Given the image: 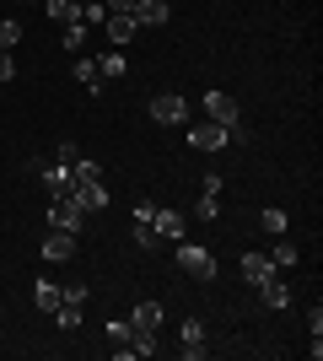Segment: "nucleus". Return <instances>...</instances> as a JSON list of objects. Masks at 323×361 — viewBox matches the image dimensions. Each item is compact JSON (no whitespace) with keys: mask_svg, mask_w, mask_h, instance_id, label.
Returning a JSON list of instances; mask_svg holds the SVG:
<instances>
[{"mask_svg":"<svg viewBox=\"0 0 323 361\" xmlns=\"http://www.w3.org/2000/svg\"><path fill=\"white\" fill-rule=\"evenodd\" d=\"M103 32H108V44H113V49H124V44H135L140 22H135V16H129V11H108Z\"/></svg>","mask_w":323,"mask_h":361,"instance_id":"7","label":"nucleus"},{"mask_svg":"<svg viewBox=\"0 0 323 361\" xmlns=\"http://www.w3.org/2000/svg\"><path fill=\"white\" fill-rule=\"evenodd\" d=\"M151 119L156 124H189V103L178 92H156L151 97Z\"/></svg>","mask_w":323,"mask_h":361,"instance_id":"2","label":"nucleus"},{"mask_svg":"<svg viewBox=\"0 0 323 361\" xmlns=\"http://www.w3.org/2000/svg\"><path fill=\"white\" fill-rule=\"evenodd\" d=\"M275 259H270V254H243V281H248V286H253V291H259L264 286V281H275Z\"/></svg>","mask_w":323,"mask_h":361,"instance_id":"10","label":"nucleus"},{"mask_svg":"<svg viewBox=\"0 0 323 361\" xmlns=\"http://www.w3.org/2000/svg\"><path fill=\"white\" fill-rule=\"evenodd\" d=\"M81 44H87V22H70V27H65V49L81 54Z\"/></svg>","mask_w":323,"mask_h":361,"instance_id":"26","label":"nucleus"},{"mask_svg":"<svg viewBox=\"0 0 323 361\" xmlns=\"http://www.w3.org/2000/svg\"><path fill=\"white\" fill-rule=\"evenodd\" d=\"M308 334H323V307L312 302V313H308Z\"/></svg>","mask_w":323,"mask_h":361,"instance_id":"30","label":"nucleus"},{"mask_svg":"<svg viewBox=\"0 0 323 361\" xmlns=\"http://www.w3.org/2000/svg\"><path fill=\"white\" fill-rule=\"evenodd\" d=\"M70 200H76L81 211H108V189H103V178H97V183H76V189H70Z\"/></svg>","mask_w":323,"mask_h":361,"instance_id":"14","label":"nucleus"},{"mask_svg":"<svg viewBox=\"0 0 323 361\" xmlns=\"http://www.w3.org/2000/svg\"><path fill=\"white\" fill-rule=\"evenodd\" d=\"M49 22H60V27H70V22H81V0H44Z\"/></svg>","mask_w":323,"mask_h":361,"instance_id":"16","label":"nucleus"},{"mask_svg":"<svg viewBox=\"0 0 323 361\" xmlns=\"http://www.w3.org/2000/svg\"><path fill=\"white\" fill-rule=\"evenodd\" d=\"M178 270L189 281H215V254L205 243H178Z\"/></svg>","mask_w":323,"mask_h":361,"instance_id":"1","label":"nucleus"},{"mask_svg":"<svg viewBox=\"0 0 323 361\" xmlns=\"http://www.w3.org/2000/svg\"><path fill=\"white\" fill-rule=\"evenodd\" d=\"M60 297H65V286H54V281H38V286H32V302H38L44 313H54V307H60Z\"/></svg>","mask_w":323,"mask_h":361,"instance_id":"18","label":"nucleus"},{"mask_svg":"<svg viewBox=\"0 0 323 361\" xmlns=\"http://www.w3.org/2000/svg\"><path fill=\"white\" fill-rule=\"evenodd\" d=\"M76 81H81V87H87V92L97 97V92H103V75H97V60H76Z\"/></svg>","mask_w":323,"mask_h":361,"instance_id":"20","label":"nucleus"},{"mask_svg":"<svg viewBox=\"0 0 323 361\" xmlns=\"http://www.w3.org/2000/svg\"><path fill=\"white\" fill-rule=\"evenodd\" d=\"M129 329H135V334H156V329H162V302H135Z\"/></svg>","mask_w":323,"mask_h":361,"instance_id":"12","label":"nucleus"},{"mask_svg":"<svg viewBox=\"0 0 323 361\" xmlns=\"http://www.w3.org/2000/svg\"><path fill=\"white\" fill-rule=\"evenodd\" d=\"M38 178H44V189H49V200H70V189H76V178H70V167L65 162H38Z\"/></svg>","mask_w":323,"mask_h":361,"instance_id":"5","label":"nucleus"},{"mask_svg":"<svg viewBox=\"0 0 323 361\" xmlns=\"http://www.w3.org/2000/svg\"><path fill=\"white\" fill-rule=\"evenodd\" d=\"M227 140H232V130H227V124H215V119H205V124L189 130V146H194V151H221Z\"/></svg>","mask_w":323,"mask_h":361,"instance_id":"6","label":"nucleus"},{"mask_svg":"<svg viewBox=\"0 0 323 361\" xmlns=\"http://www.w3.org/2000/svg\"><path fill=\"white\" fill-rule=\"evenodd\" d=\"M205 119H215V124H243V114H237V97L232 92H205Z\"/></svg>","mask_w":323,"mask_h":361,"instance_id":"4","label":"nucleus"},{"mask_svg":"<svg viewBox=\"0 0 323 361\" xmlns=\"http://www.w3.org/2000/svg\"><path fill=\"white\" fill-rule=\"evenodd\" d=\"M97 75H103V81H119L124 75V49H108L103 60H97Z\"/></svg>","mask_w":323,"mask_h":361,"instance_id":"19","label":"nucleus"},{"mask_svg":"<svg viewBox=\"0 0 323 361\" xmlns=\"http://www.w3.org/2000/svg\"><path fill=\"white\" fill-rule=\"evenodd\" d=\"M11 44H22V22H16V16H0V54H11Z\"/></svg>","mask_w":323,"mask_h":361,"instance_id":"23","label":"nucleus"},{"mask_svg":"<svg viewBox=\"0 0 323 361\" xmlns=\"http://www.w3.org/2000/svg\"><path fill=\"white\" fill-rule=\"evenodd\" d=\"M259 297L270 302V307H275V313H280V307H291V286H286V281H280V275H275V281H264V286H259Z\"/></svg>","mask_w":323,"mask_h":361,"instance_id":"17","label":"nucleus"},{"mask_svg":"<svg viewBox=\"0 0 323 361\" xmlns=\"http://www.w3.org/2000/svg\"><path fill=\"white\" fill-rule=\"evenodd\" d=\"M135 243H140V248H156L162 238H156V226H151V221H135Z\"/></svg>","mask_w":323,"mask_h":361,"instance_id":"29","label":"nucleus"},{"mask_svg":"<svg viewBox=\"0 0 323 361\" xmlns=\"http://www.w3.org/2000/svg\"><path fill=\"white\" fill-rule=\"evenodd\" d=\"M178 350H184L189 361H200L205 350H210V345H205V318H184V329H178Z\"/></svg>","mask_w":323,"mask_h":361,"instance_id":"9","label":"nucleus"},{"mask_svg":"<svg viewBox=\"0 0 323 361\" xmlns=\"http://www.w3.org/2000/svg\"><path fill=\"white\" fill-rule=\"evenodd\" d=\"M259 226H264V232H270V238H286V226H291V216H286V211H275V205H270V211L259 216Z\"/></svg>","mask_w":323,"mask_h":361,"instance_id":"21","label":"nucleus"},{"mask_svg":"<svg viewBox=\"0 0 323 361\" xmlns=\"http://www.w3.org/2000/svg\"><path fill=\"white\" fill-rule=\"evenodd\" d=\"M38 254H44L49 264H70V259H76V232L49 226V238H44V248H38Z\"/></svg>","mask_w":323,"mask_h":361,"instance_id":"3","label":"nucleus"},{"mask_svg":"<svg viewBox=\"0 0 323 361\" xmlns=\"http://www.w3.org/2000/svg\"><path fill=\"white\" fill-rule=\"evenodd\" d=\"M87 211H81L76 200H49V226H60V232H81Z\"/></svg>","mask_w":323,"mask_h":361,"instance_id":"8","label":"nucleus"},{"mask_svg":"<svg viewBox=\"0 0 323 361\" xmlns=\"http://www.w3.org/2000/svg\"><path fill=\"white\" fill-rule=\"evenodd\" d=\"M151 226H156V238H172V243H184V211H167V205H156Z\"/></svg>","mask_w":323,"mask_h":361,"instance_id":"13","label":"nucleus"},{"mask_svg":"<svg viewBox=\"0 0 323 361\" xmlns=\"http://www.w3.org/2000/svg\"><path fill=\"white\" fill-rule=\"evenodd\" d=\"M108 11H129V6H135V0H103Z\"/></svg>","mask_w":323,"mask_h":361,"instance_id":"32","label":"nucleus"},{"mask_svg":"<svg viewBox=\"0 0 323 361\" xmlns=\"http://www.w3.org/2000/svg\"><path fill=\"white\" fill-rule=\"evenodd\" d=\"M54 162L76 167V162H81V146H76V140H60V146H54Z\"/></svg>","mask_w":323,"mask_h":361,"instance_id":"27","label":"nucleus"},{"mask_svg":"<svg viewBox=\"0 0 323 361\" xmlns=\"http://www.w3.org/2000/svg\"><path fill=\"white\" fill-rule=\"evenodd\" d=\"M194 216H200V221H215V216H221V195H200L194 200Z\"/></svg>","mask_w":323,"mask_h":361,"instance_id":"24","label":"nucleus"},{"mask_svg":"<svg viewBox=\"0 0 323 361\" xmlns=\"http://www.w3.org/2000/svg\"><path fill=\"white\" fill-rule=\"evenodd\" d=\"M81 313H87V302H76V297H60V307H54V324H60V329L70 334V329H81Z\"/></svg>","mask_w":323,"mask_h":361,"instance_id":"15","label":"nucleus"},{"mask_svg":"<svg viewBox=\"0 0 323 361\" xmlns=\"http://www.w3.org/2000/svg\"><path fill=\"white\" fill-rule=\"evenodd\" d=\"M81 22H87V27H97V22H108V6H103V0H92V6H81Z\"/></svg>","mask_w":323,"mask_h":361,"instance_id":"28","label":"nucleus"},{"mask_svg":"<svg viewBox=\"0 0 323 361\" xmlns=\"http://www.w3.org/2000/svg\"><path fill=\"white\" fill-rule=\"evenodd\" d=\"M270 259H275V270H296V264H302V254H296V243H286V238L275 243V254H270Z\"/></svg>","mask_w":323,"mask_h":361,"instance_id":"22","label":"nucleus"},{"mask_svg":"<svg viewBox=\"0 0 323 361\" xmlns=\"http://www.w3.org/2000/svg\"><path fill=\"white\" fill-rule=\"evenodd\" d=\"M108 340H113V350H129V340H135V329H129V324H108Z\"/></svg>","mask_w":323,"mask_h":361,"instance_id":"25","label":"nucleus"},{"mask_svg":"<svg viewBox=\"0 0 323 361\" xmlns=\"http://www.w3.org/2000/svg\"><path fill=\"white\" fill-rule=\"evenodd\" d=\"M129 16H135L140 27H162V22L172 16V6H167V0H135V6H129Z\"/></svg>","mask_w":323,"mask_h":361,"instance_id":"11","label":"nucleus"},{"mask_svg":"<svg viewBox=\"0 0 323 361\" xmlns=\"http://www.w3.org/2000/svg\"><path fill=\"white\" fill-rule=\"evenodd\" d=\"M16 6H27V0H16Z\"/></svg>","mask_w":323,"mask_h":361,"instance_id":"33","label":"nucleus"},{"mask_svg":"<svg viewBox=\"0 0 323 361\" xmlns=\"http://www.w3.org/2000/svg\"><path fill=\"white\" fill-rule=\"evenodd\" d=\"M11 75H16V60H11V54H0V81H11Z\"/></svg>","mask_w":323,"mask_h":361,"instance_id":"31","label":"nucleus"}]
</instances>
